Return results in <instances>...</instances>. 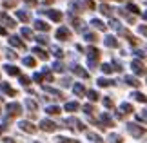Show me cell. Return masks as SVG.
<instances>
[{"instance_id": "obj_55", "label": "cell", "mask_w": 147, "mask_h": 143, "mask_svg": "<svg viewBox=\"0 0 147 143\" xmlns=\"http://www.w3.org/2000/svg\"><path fill=\"white\" fill-rule=\"evenodd\" d=\"M4 143H15V141L11 140V138H4Z\"/></svg>"}, {"instance_id": "obj_38", "label": "cell", "mask_w": 147, "mask_h": 143, "mask_svg": "<svg viewBox=\"0 0 147 143\" xmlns=\"http://www.w3.org/2000/svg\"><path fill=\"white\" fill-rule=\"evenodd\" d=\"M53 54L56 56V58H64V51H62L60 47H56V45L53 47Z\"/></svg>"}, {"instance_id": "obj_15", "label": "cell", "mask_w": 147, "mask_h": 143, "mask_svg": "<svg viewBox=\"0 0 147 143\" xmlns=\"http://www.w3.org/2000/svg\"><path fill=\"white\" fill-rule=\"evenodd\" d=\"M91 26H93V27H96L98 31H105V29H107V26H105L102 20H98V18H93V20H91Z\"/></svg>"}, {"instance_id": "obj_49", "label": "cell", "mask_w": 147, "mask_h": 143, "mask_svg": "<svg viewBox=\"0 0 147 143\" xmlns=\"http://www.w3.org/2000/svg\"><path fill=\"white\" fill-rule=\"evenodd\" d=\"M56 141H58V143H76V141L67 140V138H56Z\"/></svg>"}, {"instance_id": "obj_21", "label": "cell", "mask_w": 147, "mask_h": 143, "mask_svg": "<svg viewBox=\"0 0 147 143\" xmlns=\"http://www.w3.org/2000/svg\"><path fill=\"white\" fill-rule=\"evenodd\" d=\"M127 85H131V87H138L140 82H138V78H134V76H125V80H123Z\"/></svg>"}, {"instance_id": "obj_37", "label": "cell", "mask_w": 147, "mask_h": 143, "mask_svg": "<svg viewBox=\"0 0 147 143\" xmlns=\"http://www.w3.org/2000/svg\"><path fill=\"white\" fill-rule=\"evenodd\" d=\"M136 101H142V103H145V94H142V93H133L131 94Z\"/></svg>"}, {"instance_id": "obj_14", "label": "cell", "mask_w": 147, "mask_h": 143, "mask_svg": "<svg viewBox=\"0 0 147 143\" xmlns=\"http://www.w3.org/2000/svg\"><path fill=\"white\" fill-rule=\"evenodd\" d=\"M118 33H120L122 36H125V38H127V40H129V42H131L133 45L136 44V38H134V36H133V35H131V33H129L127 29H123V27H120V29H118Z\"/></svg>"}, {"instance_id": "obj_17", "label": "cell", "mask_w": 147, "mask_h": 143, "mask_svg": "<svg viewBox=\"0 0 147 143\" xmlns=\"http://www.w3.org/2000/svg\"><path fill=\"white\" fill-rule=\"evenodd\" d=\"M133 112V105L131 103H122L120 105V116H123V114H131Z\"/></svg>"}, {"instance_id": "obj_43", "label": "cell", "mask_w": 147, "mask_h": 143, "mask_svg": "<svg viewBox=\"0 0 147 143\" xmlns=\"http://www.w3.org/2000/svg\"><path fill=\"white\" fill-rule=\"evenodd\" d=\"M53 69L56 73H64V64H62V62H56V64L53 65Z\"/></svg>"}, {"instance_id": "obj_1", "label": "cell", "mask_w": 147, "mask_h": 143, "mask_svg": "<svg viewBox=\"0 0 147 143\" xmlns=\"http://www.w3.org/2000/svg\"><path fill=\"white\" fill-rule=\"evenodd\" d=\"M127 130L131 132L133 138H136V140H140L145 134V129L140 127V125H136V123H127Z\"/></svg>"}, {"instance_id": "obj_34", "label": "cell", "mask_w": 147, "mask_h": 143, "mask_svg": "<svg viewBox=\"0 0 147 143\" xmlns=\"http://www.w3.org/2000/svg\"><path fill=\"white\" fill-rule=\"evenodd\" d=\"M20 33H22V36H26L27 40H33V31H31V29H27V27H22Z\"/></svg>"}, {"instance_id": "obj_18", "label": "cell", "mask_w": 147, "mask_h": 143, "mask_svg": "<svg viewBox=\"0 0 147 143\" xmlns=\"http://www.w3.org/2000/svg\"><path fill=\"white\" fill-rule=\"evenodd\" d=\"M33 53H35L40 60H47V58H49V54H47L44 49H40V47H35V49H33Z\"/></svg>"}, {"instance_id": "obj_53", "label": "cell", "mask_w": 147, "mask_h": 143, "mask_svg": "<svg viewBox=\"0 0 147 143\" xmlns=\"http://www.w3.org/2000/svg\"><path fill=\"white\" fill-rule=\"evenodd\" d=\"M7 58L9 60H16V54L13 53V51H9V53H7Z\"/></svg>"}, {"instance_id": "obj_45", "label": "cell", "mask_w": 147, "mask_h": 143, "mask_svg": "<svg viewBox=\"0 0 147 143\" xmlns=\"http://www.w3.org/2000/svg\"><path fill=\"white\" fill-rule=\"evenodd\" d=\"M20 83L24 85V87H29V83H31V80L27 78V76H20Z\"/></svg>"}, {"instance_id": "obj_12", "label": "cell", "mask_w": 147, "mask_h": 143, "mask_svg": "<svg viewBox=\"0 0 147 143\" xmlns=\"http://www.w3.org/2000/svg\"><path fill=\"white\" fill-rule=\"evenodd\" d=\"M0 20L4 22V26H7V27H11V29H13V27L16 26V24H15V20L11 18V16H7V15H5V13H2V15H0Z\"/></svg>"}, {"instance_id": "obj_26", "label": "cell", "mask_w": 147, "mask_h": 143, "mask_svg": "<svg viewBox=\"0 0 147 143\" xmlns=\"http://www.w3.org/2000/svg\"><path fill=\"white\" fill-rule=\"evenodd\" d=\"M100 13H102V15H105V16H111L113 9H111L107 4H102V5H100Z\"/></svg>"}, {"instance_id": "obj_52", "label": "cell", "mask_w": 147, "mask_h": 143, "mask_svg": "<svg viewBox=\"0 0 147 143\" xmlns=\"http://www.w3.org/2000/svg\"><path fill=\"white\" fill-rule=\"evenodd\" d=\"M24 2H26L27 5H36V4H38V0H24Z\"/></svg>"}, {"instance_id": "obj_35", "label": "cell", "mask_w": 147, "mask_h": 143, "mask_svg": "<svg viewBox=\"0 0 147 143\" xmlns=\"http://www.w3.org/2000/svg\"><path fill=\"white\" fill-rule=\"evenodd\" d=\"M35 58H33V56H26L24 58V65H27V67H35Z\"/></svg>"}, {"instance_id": "obj_36", "label": "cell", "mask_w": 147, "mask_h": 143, "mask_svg": "<svg viewBox=\"0 0 147 143\" xmlns=\"http://www.w3.org/2000/svg\"><path fill=\"white\" fill-rule=\"evenodd\" d=\"M86 40L91 42V44H94V42H98V36L94 35V33H86Z\"/></svg>"}, {"instance_id": "obj_50", "label": "cell", "mask_w": 147, "mask_h": 143, "mask_svg": "<svg viewBox=\"0 0 147 143\" xmlns=\"http://www.w3.org/2000/svg\"><path fill=\"white\" fill-rule=\"evenodd\" d=\"M84 2H86L87 9H94V2H93V0H84Z\"/></svg>"}, {"instance_id": "obj_40", "label": "cell", "mask_w": 147, "mask_h": 143, "mask_svg": "<svg viewBox=\"0 0 147 143\" xmlns=\"http://www.w3.org/2000/svg\"><path fill=\"white\" fill-rule=\"evenodd\" d=\"M109 26L113 27V29H116V31L122 27V26H120V22H118V20H115V18H111V20H109Z\"/></svg>"}, {"instance_id": "obj_57", "label": "cell", "mask_w": 147, "mask_h": 143, "mask_svg": "<svg viewBox=\"0 0 147 143\" xmlns=\"http://www.w3.org/2000/svg\"><path fill=\"white\" fill-rule=\"evenodd\" d=\"M44 4H53V0H42Z\"/></svg>"}, {"instance_id": "obj_24", "label": "cell", "mask_w": 147, "mask_h": 143, "mask_svg": "<svg viewBox=\"0 0 147 143\" xmlns=\"http://www.w3.org/2000/svg\"><path fill=\"white\" fill-rule=\"evenodd\" d=\"M46 112L51 114V116H58V114H60V107H56V105H49V107L46 109Z\"/></svg>"}, {"instance_id": "obj_39", "label": "cell", "mask_w": 147, "mask_h": 143, "mask_svg": "<svg viewBox=\"0 0 147 143\" xmlns=\"http://www.w3.org/2000/svg\"><path fill=\"white\" fill-rule=\"evenodd\" d=\"M102 71H104L105 74H111L115 69H113V65H111V64H104V65H102Z\"/></svg>"}, {"instance_id": "obj_4", "label": "cell", "mask_w": 147, "mask_h": 143, "mask_svg": "<svg viewBox=\"0 0 147 143\" xmlns=\"http://www.w3.org/2000/svg\"><path fill=\"white\" fill-rule=\"evenodd\" d=\"M18 125H20L22 132H27V134H35L36 130H38V127H36V125H33L31 122H20Z\"/></svg>"}, {"instance_id": "obj_13", "label": "cell", "mask_w": 147, "mask_h": 143, "mask_svg": "<svg viewBox=\"0 0 147 143\" xmlns=\"http://www.w3.org/2000/svg\"><path fill=\"white\" fill-rule=\"evenodd\" d=\"M44 91H46L47 94H53L56 100H64V94H62L58 89H53V87H44Z\"/></svg>"}, {"instance_id": "obj_25", "label": "cell", "mask_w": 147, "mask_h": 143, "mask_svg": "<svg viewBox=\"0 0 147 143\" xmlns=\"http://www.w3.org/2000/svg\"><path fill=\"white\" fill-rule=\"evenodd\" d=\"M105 45L107 47H118V40L115 36H107L105 38Z\"/></svg>"}, {"instance_id": "obj_2", "label": "cell", "mask_w": 147, "mask_h": 143, "mask_svg": "<svg viewBox=\"0 0 147 143\" xmlns=\"http://www.w3.org/2000/svg\"><path fill=\"white\" fill-rule=\"evenodd\" d=\"M38 127H40L44 132H55L56 130V127H58V125H56L53 120H42L40 122V125H38Z\"/></svg>"}, {"instance_id": "obj_54", "label": "cell", "mask_w": 147, "mask_h": 143, "mask_svg": "<svg viewBox=\"0 0 147 143\" xmlns=\"http://www.w3.org/2000/svg\"><path fill=\"white\" fill-rule=\"evenodd\" d=\"M140 33L145 36V33H147V29H145V26H140Z\"/></svg>"}, {"instance_id": "obj_42", "label": "cell", "mask_w": 147, "mask_h": 143, "mask_svg": "<svg viewBox=\"0 0 147 143\" xmlns=\"http://www.w3.org/2000/svg\"><path fill=\"white\" fill-rule=\"evenodd\" d=\"M82 111L86 112V114H89V116H91V114H93V111H94V107L87 103V105H84V107H82Z\"/></svg>"}, {"instance_id": "obj_51", "label": "cell", "mask_w": 147, "mask_h": 143, "mask_svg": "<svg viewBox=\"0 0 147 143\" xmlns=\"http://www.w3.org/2000/svg\"><path fill=\"white\" fill-rule=\"evenodd\" d=\"M136 120H138V122H142V123H145V112L138 114V116H136Z\"/></svg>"}, {"instance_id": "obj_6", "label": "cell", "mask_w": 147, "mask_h": 143, "mask_svg": "<svg viewBox=\"0 0 147 143\" xmlns=\"http://www.w3.org/2000/svg\"><path fill=\"white\" fill-rule=\"evenodd\" d=\"M131 69L134 74H140V76H144L145 74V67H144V62H140V60H134L133 64H131Z\"/></svg>"}, {"instance_id": "obj_19", "label": "cell", "mask_w": 147, "mask_h": 143, "mask_svg": "<svg viewBox=\"0 0 147 143\" xmlns=\"http://www.w3.org/2000/svg\"><path fill=\"white\" fill-rule=\"evenodd\" d=\"M35 27H36L38 31H49V29H51L49 24H46L44 20H36V22H35Z\"/></svg>"}, {"instance_id": "obj_20", "label": "cell", "mask_w": 147, "mask_h": 143, "mask_svg": "<svg viewBox=\"0 0 147 143\" xmlns=\"http://www.w3.org/2000/svg\"><path fill=\"white\" fill-rule=\"evenodd\" d=\"M78 109H80V105H78L76 101H67L65 103V111H69V112H76Z\"/></svg>"}, {"instance_id": "obj_3", "label": "cell", "mask_w": 147, "mask_h": 143, "mask_svg": "<svg viewBox=\"0 0 147 143\" xmlns=\"http://www.w3.org/2000/svg\"><path fill=\"white\" fill-rule=\"evenodd\" d=\"M98 125H100L102 129H105V127H115V122H113L111 114L104 112V114H100V122H98Z\"/></svg>"}, {"instance_id": "obj_23", "label": "cell", "mask_w": 147, "mask_h": 143, "mask_svg": "<svg viewBox=\"0 0 147 143\" xmlns=\"http://www.w3.org/2000/svg\"><path fill=\"white\" fill-rule=\"evenodd\" d=\"M73 91H75L76 96H84V94H86V87H84L82 83H76L75 87H73Z\"/></svg>"}, {"instance_id": "obj_11", "label": "cell", "mask_w": 147, "mask_h": 143, "mask_svg": "<svg viewBox=\"0 0 147 143\" xmlns=\"http://www.w3.org/2000/svg\"><path fill=\"white\" fill-rule=\"evenodd\" d=\"M9 44L13 45V47H18V49H26V44L22 42L18 36H9Z\"/></svg>"}, {"instance_id": "obj_10", "label": "cell", "mask_w": 147, "mask_h": 143, "mask_svg": "<svg viewBox=\"0 0 147 143\" xmlns=\"http://www.w3.org/2000/svg\"><path fill=\"white\" fill-rule=\"evenodd\" d=\"M0 91H2V93H5L7 96H16V91L11 87L9 83H5V82H2L0 83Z\"/></svg>"}, {"instance_id": "obj_31", "label": "cell", "mask_w": 147, "mask_h": 143, "mask_svg": "<svg viewBox=\"0 0 147 143\" xmlns=\"http://www.w3.org/2000/svg\"><path fill=\"white\" fill-rule=\"evenodd\" d=\"M16 16H18L22 22H29V15H27L26 11H20V9H18V11H16Z\"/></svg>"}, {"instance_id": "obj_30", "label": "cell", "mask_w": 147, "mask_h": 143, "mask_svg": "<svg viewBox=\"0 0 147 143\" xmlns=\"http://www.w3.org/2000/svg\"><path fill=\"white\" fill-rule=\"evenodd\" d=\"M26 107L29 109V111H36V109H38V103H36V101H33V100H29V98H27V100H26Z\"/></svg>"}, {"instance_id": "obj_28", "label": "cell", "mask_w": 147, "mask_h": 143, "mask_svg": "<svg viewBox=\"0 0 147 143\" xmlns=\"http://www.w3.org/2000/svg\"><path fill=\"white\" fill-rule=\"evenodd\" d=\"M87 138L91 140L93 143H104V140H102L98 134H94V132H87Z\"/></svg>"}, {"instance_id": "obj_33", "label": "cell", "mask_w": 147, "mask_h": 143, "mask_svg": "<svg viewBox=\"0 0 147 143\" xmlns=\"http://www.w3.org/2000/svg\"><path fill=\"white\" fill-rule=\"evenodd\" d=\"M73 26H75L76 31H84V22L80 18H75V20H73Z\"/></svg>"}, {"instance_id": "obj_22", "label": "cell", "mask_w": 147, "mask_h": 143, "mask_svg": "<svg viewBox=\"0 0 147 143\" xmlns=\"http://www.w3.org/2000/svg\"><path fill=\"white\" fill-rule=\"evenodd\" d=\"M47 15L51 16V20H55V22H62V13H60V11H47Z\"/></svg>"}, {"instance_id": "obj_7", "label": "cell", "mask_w": 147, "mask_h": 143, "mask_svg": "<svg viewBox=\"0 0 147 143\" xmlns=\"http://www.w3.org/2000/svg\"><path fill=\"white\" fill-rule=\"evenodd\" d=\"M87 58H89V62L98 64V60H100V51H98L96 47H89V49H87Z\"/></svg>"}, {"instance_id": "obj_9", "label": "cell", "mask_w": 147, "mask_h": 143, "mask_svg": "<svg viewBox=\"0 0 147 143\" xmlns=\"http://www.w3.org/2000/svg\"><path fill=\"white\" fill-rule=\"evenodd\" d=\"M71 71L76 74V76H80V78H89V73L84 69V67H80V65H73L71 67Z\"/></svg>"}, {"instance_id": "obj_44", "label": "cell", "mask_w": 147, "mask_h": 143, "mask_svg": "<svg viewBox=\"0 0 147 143\" xmlns=\"http://www.w3.org/2000/svg\"><path fill=\"white\" fill-rule=\"evenodd\" d=\"M104 105H105L107 109H113V107H115V101H113L111 98H104Z\"/></svg>"}, {"instance_id": "obj_41", "label": "cell", "mask_w": 147, "mask_h": 143, "mask_svg": "<svg viewBox=\"0 0 147 143\" xmlns=\"http://www.w3.org/2000/svg\"><path fill=\"white\" fill-rule=\"evenodd\" d=\"M127 9L131 11V13H134V15L140 13V7H138V5H134V4H127Z\"/></svg>"}, {"instance_id": "obj_16", "label": "cell", "mask_w": 147, "mask_h": 143, "mask_svg": "<svg viewBox=\"0 0 147 143\" xmlns=\"http://www.w3.org/2000/svg\"><path fill=\"white\" fill-rule=\"evenodd\" d=\"M5 73L9 74V76H20V69L15 65H5Z\"/></svg>"}, {"instance_id": "obj_48", "label": "cell", "mask_w": 147, "mask_h": 143, "mask_svg": "<svg viewBox=\"0 0 147 143\" xmlns=\"http://www.w3.org/2000/svg\"><path fill=\"white\" fill-rule=\"evenodd\" d=\"M33 80H35L36 83H42V80H44V78H42V73H36L35 76H33Z\"/></svg>"}, {"instance_id": "obj_47", "label": "cell", "mask_w": 147, "mask_h": 143, "mask_svg": "<svg viewBox=\"0 0 147 143\" xmlns=\"http://www.w3.org/2000/svg\"><path fill=\"white\" fill-rule=\"evenodd\" d=\"M33 40H36V42H40V44H44V45H47V44H49L46 36H36V38H33Z\"/></svg>"}, {"instance_id": "obj_46", "label": "cell", "mask_w": 147, "mask_h": 143, "mask_svg": "<svg viewBox=\"0 0 147 143\" xmlns=\"http://www.w3.org/2000/svg\"><path fill=\"white\" fill-rule=\"evenodd\" d=\"M16 2H18V0H5V2H4V5H5V7H15V5H16Z\"/></svg>"}, {"instance_id": "obj_58", "label": "cell", "mask_w": 147, "mask_h": 143, "mask_svg": "<svg viewBox=\"0 0 147 143\" xmlns=\"http://www.w3.org/2000/svg\"><path fill=\"white\" fill-rule=\"evenodd\" d=\"M36 143H38V141H36Z\"/></svg>"}, {"instance_id": "obj_32", "label": "cell", "mask_w": 147, "mask_h": 143, "mask_svg": "<svg viewBox=\"0 0 147 143\" xmlns=\"http://www.w3.org/2000/svg\"><path fill=\"white\" fill-rule=\"evenodd\" d=\"M109 143H123V140H122L120 134H111L109 136Z\"/></svg>"}, {"instance_id": "obj_29", "label": "cell", "mask_w": 147, "mask_h": 143, "mask_svg": "<svg viewBox=\"0 0 147 143\" xmlns=\"http://www.w3.org/2000/svg\"><path fill=\"white\" fill-rule=\"evenodd\" d=\"M96 83L100 85V87H109V85H113L115 82H111V80H107V78H98Z\"/></svg>"}, {"instance_id": "obj_8", "label": "cell", "mask_w": 147, "mask_h": 143, "mask_svg": "<svg viewBox=\"0 0 147 143\" xmlns=\"http://www.w3.org/2000/svg\"><path fill=\"white\" fill-rule=\"evenodd\" d=\"M56 38L62 40V42H65V40H69V38H71V31L67 29V27H60V29L56 31Z\"/></svg>"}, {"instance_id": "obj_5", "label": "cell", "mask_w": 147, "mask_h": 143, "mask_svg": "<svg viewBox=\"0 0 147 143\" xmlns=\"http://www.w3.org/2000/svg\"><path fill=\"white\" fill-rule=\"evenodd\" d=\"M20 114H22V105L20 103H7V118L20 116Z\"/></svg>"}, {"instance_id": "obj_56", "label": "cell", "mask_w": 147, "mask_h": 143, "mask_svg": "<svg viewBox=\"0 0 147 143\" xmlns=\"http://www.w3.org/2000/svg\"><path fill=\"white\" fill-rule=\"evenodd\" d=\"M0 35H4V36L7 35V33H5V29H4V27H0Z\"/></svg>"}, {"instance_id": "obj_27", "label": "cell", "mask_w": 147, "mask_h": 143, "mask_svg": "<svg viewBox=\"0 0 147 143\" xmlns=\"http://www.w3.org/2000/svg\"><path fill=\"white\" fill-rule=\"evenodd\" d=\"M86 94H87V98L91 101H98V98H100V94L96 93V91H86Z\"/></svg>"}]
</instances>
